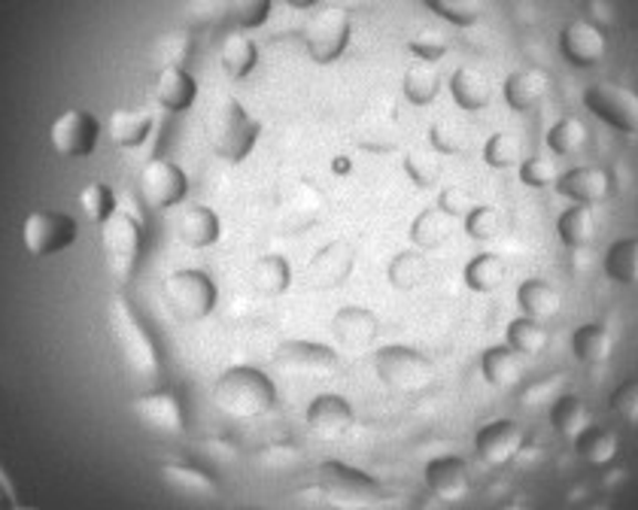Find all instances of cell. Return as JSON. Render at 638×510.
Listing matches in <instances>:
<instances>
[{
    "mask_svg": "<svg viewBox=\"0 0 638 510\" xmlns=\"http://www.w3.org/2000/svg\"><path fill=\"white\" fill-rule=\"evenodd\" d=\"M253 285L259 289L261 295L277 298L284 295L286 289L292 285V264L284 259V256H277V252H268V256H259V259L253 261Z\"/></svg>",
    "mask_w": 638,
    "mask_h": 510,
    "instance_id": "e575fe53",
    "label": "cell"
},
{
    "mask_svg": "<svg viewBox=\"0 0 638 510\" xmlns=\"http://www.w3.org/2000/svg\"><path fill=\"white\" fill-rule=\"evenodd\" d=\"M162 477H165L167 487L177 489L179 496H189V499H213L216 496V480L195 465H165Z\"/></svg>",
    "mask_w": 638,
    "mask_h": 510,
    "instance_id": "8d00e7d4",
    "label": "cell"
},
{
    "mask_svg": "<svg viewBox=\"0 0 638 510\" xmlns=\"http://www.w3.org/2000/svg\"><path fill=\"white\" fill-rule=\"evenodd\" d=\"M556 195H563L566 201L580 204V207H599L611 198L615 179L599 165H578L568 167L566 174H559L554 183Z\"/></svg>",
    "mask_w": 638,
    "mask_h": 510,
    "instance_id": "5bb4252c",
    "label": "cell"
},
{
    "mask_svg": "<svg viewBox=\"0 0 638 510\" xmlns=\"http://www.w3.org/2000/svg\"><path fill=\"white\" fill-rule=\"evenodd\" d=\"M596 510H605V508H596Z\"/></svg>",
    "mask_w": 638,
    "mask_h": 510,
    "instance_id": "6f0895ef",
    "label": "cell"
},
{
    "mask_svg": "<svg viewBox=\"0 0 638 510\" xmlns=\"http://www.w3.org/2000/svg\"><path fill=\"white\" fill-rule=\"evenodd\" d=\"M213 402L223 414L235 419H259L277 404V386L256 365H235L223 371L213 383Z\"/></svg>",
    "mask_w": 638,
    "mask_h": 510,
    "instance_id": "6da1fadb",
    "label": "cell"
},
{
    "mask_svg": "<svg viewBox=\"0 0 638 510\" xmlns=\"http://www.w3.org/2000/svg\"><path fill=\"white\" fill-rule=\"evenodd\" d=\"M526 444V431L517 419H490L474 431V452L486 465H508Z\"/></svg>",
    "mask_w": 638,
    "mask_h": 510,
    "instance_id": "9a60e30c",
    "label": "cell"
},
{
    "mask_svg": "<svg viewBox=\"0 0 638 510\" xmlns=\"http://www.w3.org/2000/svg\"><path fill=\"white\" fill-rule=\"evenodd\" d=\"M189 52H192L189 34H183V31L162 34L158 40H155V46H153L155 67H158V71H165V67H186Z\"/></svg>",
    "mask_w": 638,
    "mask_h": 510,
    "instance_id": "7bdbcfd3",
    "label": "cell"
},
{
    "mask_svg": "<svg viewBox=\"0 0 638 510\" xmlns=\"http://www.w3.org/2000/svg\"><path fill=\"white\" fill-rule=\"evenodd\" d=\"M596 235H599V222H596V214L593 207H580V204H572L566 207L559 219H556V238L568 250H587L596 243Z\"/></svg>",
    "mask_w": 638,
    "mask_h": 510,
    "instance_id": "d4e9b609",
    "label": "cell"
},
{
    "mask_svg": "<svg viewBox=\"0 0 638 510\" xmlns=\"http://www.w3.org/2000/svg\"><path fill=\"white\" fill-rule=\"evenodd\" d=\"M505 261L498 259L496 252H477L472 259L465 261V268H462V283L472 289L474 295H490V292H496L498 285L505 283Z\"/></svg>",
    "mask_w": 638,
    "mask_h": 510,
    "instance_id": "f546056e",
    "label": "cell"
},
{
    "mask_svg": "<svg viewBox=\"0 0 638 510\" xmlns=\"http://www.w3.org/2000/svg\"><path fill=\"white\" fill-rule=\"evenodd\" d=\"M517 304H521L523 316L547 322L559 313L563 298H559V292H556L554 285L547 283V280H542V277H526V280L517 285Z\"/></svg>",
    "mask_w": 638,
    "mask_h": 510,
    "instance_id": "83f0119b",
    "label": "cell"
},
{
    "mask_svg": "<svg viewBox=\"0 0 638 510\" xmlns=\"http://www.w3.org/2000/svg\"><path fill=\"white\" fill-rule=\"evenodd\" d=\"M603 271L611 283L638 285V235L617 238L615 243L605 250Z\"/></svg>",
    "mask_w": 638,
    "mask_h": 510,
    "instance_id": "1f68e13d",
    "label": "cell"
},
{
    "mask_svg": "<svg viewBox=\"0 0 638 510\" xmlns=\"http://www.w3.org/2000/svg\"><path fill=\"white\" fill-rule=\"evenodd\" d=\"M259 134V119H253V113L237 97H223L207 119V137H210L213 153L228 165H240L256 149Z\"/></svg>",
    "mask_w": 638,
    "mask_h": 510,
    "instance_id": "277c9868",
    "label": "cell"
},
{
    "mask_svg": "<svg viewBox=\"0 0 638 510\" xmlns=\"http://www.w3.org/2000/svg\"><path fill=\"white\" fill-rule=\"evenodd\" d=\"M572 356L584 365H605L615 350V334L603 322H584L572 332Z\"/></svg>",
    "mask_w": 638,
    "mask_h": 510,
    "instance_id": "484cf974",
    "label": "cell"
},
{
    "mask_svg": "<svg viewBox=\"0 0 638 510\" xmlns=\"http://www.w3.org/2000/svg\"><path fill=\"white\" fill-rule=\"evenodd\" d=\"M143 243V214L131 198L119 201V210L104 226H101V247H104L106 273L113 277V283H128L137 261H141Z\"/></svg>",
    "mask_w": 638,
    "mask_h": 510,
    "instance_id": "3957f363",
    "label": "cell"
},
{
    "mask_svg": "<svg viewBox=\"0 0 638 510\" xmlns=\"http://www.w3.org/2000/svg\"><path fill=\"white\" fill-rule=\"evenodd\" d=\"M101 119L89 110H64L59 119L52 122L49 128V143L52 149L61 155V158H89V155L97 149V140H101Z\"/></svg>",
    "mask_w": 638,
    "mask_h": 510,
    "instance_id": "7c38bea8",
    "label": "cell"
},
{
    "mask_svg": "<svg viewBox=\"0 0 638 510\" xmlns=\"http://www.w3.org/2000/svg\"><path fill=\"white\" fill-rule=\"evenodd\" d=\"M106 322H110V334H113L125 365L137 377H155L158 374V346H155L146 322L141 320V313L131 308V301L122 292L106 301Z\"/></svg>",
    "mask_w": 638,
    "mask_h": 510,
    "instance_id": "7a4b0ae2",
    "label": "cell"
},
{
    "mask_svg": "<svg viewBox=\"0 0 638 510\" xmlns=\"http://www.w3.org/2000/svg\"><path fill=\"white\" fill-rule=\"evenodd\" d=\"M374 374L392 389L420 392L432 383L435 368L414 346L387 344L374 353Z\"/></svg>",
    "mask_w": 638,
    "mask_h": 510,
    "instance_id": "9c48e42d",
    "label": "cell"
},
{
    "mask_svg": "<svg viewBox=\"0 0 638 510\" xmlns=\"http://www.w3.org/2000/svg\"><path fill=\"white\" fill-rule=\"evenodd\" d=\"M447 89L453 104L460 110H469V113L486 110L493 104V95H496L490 76L484 71H477V67H469V64H462V67L450 73Z\"/></svg>",
    "mask_w": 638,
    "mask_h": 510,
    "instance_id": "cb8c5ba5",
    "label": "cell"
},
{
    "mask_svg": "<svg viewBox=\"0 0 638 510\" xmlns=\"http://www.w3.org/2000/svg\"><path fill=\"white\" fill-rule=\"evenodd\" d=\"M219 64L231 80H247L259 67V43L247 31H231L219 43Z\"/></svg>",
    "mask_w": 638,
    "mask_h": 510,
    "instance_id": "4316f807",
    "label": "cell"
},
{
    "mask_svg": "<svg viewBox=\"0 0 638 510\" xmlns=\"http://www.w3.org/2000/svg\"><path fill=\"white\" fill-rule=\"evenodd\" d=\"M584 107L608 128L629 134V137L638 134V95L627 85L593 83L584 92Z\"/></svg>",
    "mask_w": 638,
    "mask_h": 510,
    "instance_id": "8fae6325",
    "label": "cell"
},
{
    "mask_svg": "<svg viewBox=\"0 0 638 510\" xmlns=\"http://www.w3.org/2000/svg\"><path fill=\"white\" fill-rule=\"evenodd\" d=\"M404 170L411 174L416 186H432L438 177H441V165H438L432 155H420L411 153L408 155V162H404Z\"/></svg>",
    "mask_w": 638,
    "mask_h": 510,
    "instance_id": "816d5d0a",
    "label": "cell"
},
{
    "mask_svg": "<svg viewBox=\"0 0 638 510\" xmlns=\"http://www.w3.org/2000/svg\"><path fill=\"white\" fill-rule=\"evenodd\" d=\"M611 410H615L620 419H627L636 426L638 423V381H627L624 386H617L611 392Z\"/></svg>",
    "mask_w": 638,
    "mask_h": 510,
    "instance_id": "f907efd6",
    "label": "cell"
},
{
    "mask_svg": "<svg viewBox=\"0 0 638 510\" xmlns=\"http://www.w3.org/2000/svg\"><path fill=\"white\" fill-rule=\"evenodd\" d=\"M481 158H484L486 167H496V170H508V167H521V162L526 158L523 155V140L511 131H496L484 140V149H481Z\"/></svg>",
    "mask_w": 638,
    "mask_h": 510,
    "instance_id": "ab89813d",
    "label": "cell"
},
{
    "mask_svg": "<svg viewBox=\"0 0 638 510\" xmlns=\"http://www.w3.org/2000/svg\"><path fill=\"white\" fill-rule=\"evenodd\" d=\"M134 414L141 423H146L155 431H165V435H179L186 428V410L174 392L155 389L146 395L134 398Z\"/></svg>",
    "mask_w": 638,
    "mask_h": 510,
    "instance_id": "ffe728a7",
    "label": "cell"
},
{
    "mask_svg": "<svg viewBox=\"0 0 638 510\" xmlns=\"http://www.w3.org/2000/svg\"><path fill=\"white\" fill-rule=\"evenodd\" d=\"M137 189L146 207L153 210H174L189 198V174L174 158H150L141 167Z\"/></svg>",
    "mask_w": 638,
    "mask_h": 510,
    "instance_id": "30bf717a",
    "label": "cell"
},
{
    "mask_svg": "<svg viewBox=\"0 0 638 510\" xmlns=\"http://www.w3.org/2000/svg\"><path fill=\"white\" fill-rule=\"evenodd\" d=\"M392 283L395 285H414V280L423 277V261L414 252H402L399 259L392 261Z\"/></svg>",
    "mask_w": 638,
    "mask_h": 510,
    "instance_id": "db71d44e",
    "label": "cell"
},
{
    "mask_svg": "<svg viewBox=\"0 0 638 510\" xmlns=\"http://www.w3.org/2000/svg\"><path fill=\"white\" fill-rule=\"evenodd\" d=\"M119 198L116 189L110 186V183H89L83 191H80V207H83V214L97 222V226H104L110 216L119 210Z\"/></svg>",
    "mask_w": 638,
    "mask_h": 510,
    "instance_id": "60d3db41",
    "label": "cell"
},
{
    "mask_svg": "<svg viewBox=\"0 0 638 510\" xmlns=\"http://www.w3.org/2000/svg\"><path fill=\"white\" fill-rule=\"evenodd\" d=\"M274 362L289 377H329L338 371V353L319 341H284Z\"/></svg>",
    "mask_w": 638,
    "mask_h": 510,
    "instance_id": "4fadbf2b",
    "label": "cell"
},
{
    "mask_svg": "<svg viewBox=\"0 0 638 510\" xmlns=\"http://www.w3.org/2000/svg\"><path fill=\"white\" fill-rule=\"evenodd\" d=\"M559 52L568 64L575 67H593L605 59L608 43L599 24L587 22V19H575L559 31Z\"/></svg>",
    "mask_w": 638,
    "mask_h": 510,
    "instance_id": "ac0fdd59",
    "label": "cell"
},
{
    "mask_svg": "<svg viewBox=\"0 0 638 510\" xmlns=\"http://www.w3.org/2000/svg\"><path fill=\"white\" fill-rule=\"evenodd\" d=\"M462 228L472 240H496L502 235V228H505V216L490 204H474L462 219Z\"/></svg>",
    "mask_w": 638,
    "mask_h": 510,
    "instance_id": "b9f144b4",
    "label": "cell"
},
{
    "mask_svg": "<svg viewBox=\"0 0 638 510\" xmlns=\"http://www.w3.org/2000/svg\"><path fill=\"white\" fill-rule=\"evenodd\" d=\"M505 104L517 113H535L550 95V73L542 67H517L502 83Z\"/></svg>",
    "mask_w": 638,
    "mask_h": 510,
    "instance_id": "d6986e66",
    "label": "cell"
},
{
    "mask_svg": "<svg viewBox=\"0 0 638 510\" xmlns=\"http://www.w3.org/2000/svg\"><path fill=\"white\" fill-rule=\"evenodd\" d=\"M425 3H429L441 19H447L450 24H460V28L474 24L481 19V12H484L481 0H425Z\"/></svg>",
    "mask_w": 638,
    "mask_h": 510,
    "instance_id": "7dc6e473",
    "label": "cell"
},
{
    "mask_svg": "<svg viewBox=\"0 0 638 510\" xmlns=\"http://www.w3.org/2000/svg\"><path fill=\"white\" fill-rule=\"evenodd\" d=\"M481 374L490 386H517L523 381V356L508 344L490 346L481 356Z\"/></svg>",
    "mask_w": 638,
    "mask_h": 510,
    "instance_id": "f1b7e54d",
    "label": "cell"
},
{
    "mask_svg": "<svg viewBox=\"0 0 638 510\" xmlns=\"http://www.w3.org/2000/svg\"><path fill=\"white\" fill-rule=\"evenodd\" d=\"M155 125L158 116L153 107H122L106 119V134L119 149H141L155 134Z\"/></svg>",
    "mask_w": 638,
    "mask_h": 510,
    "instance_id": "44dd1931",
    "label": "cell"
},
{
    "mask_svg": "<svg viewBox=\"0 0 638 510\" xmlns=\"http://www.w3.org/2000/svg\"><path fill=\"white\" fill-rule=\"evenodd\" d=\"M350 37H353V19L343 7H319L301 31L310 61L317 64H331L341 59L350 46Z\"/></svg>",
    "mask_w": 638,
    "mask_h": 510,
    "instance_id": "52a82bcc",
    "label": "cell"
},
{
    "mask_svg": "<svg viewBox=\"0 0 638 510\" xmlns=\"http://www.w3.org/2000/svg\"><path fill=\"white\" fill-rule=\"evenodd\" d=\"M517 174H521L523 186H529V189H547V186H554L556 179H559V167L550 155H526L517 167Z\"/></svg>",
    "mask_w": 638,
    "mask_h": 510,
    "instance_id": "ee69618b",
    "label": "cell"
},
{
    "mask_svg": "<svg viewBox=\"0 0 638 510\" xmlns=\"http://www.w3.org/2000/svg\"><path fill=\"white\" fill-rule=\"evenodd\" d=\"M317 492L326 504L338 510H366L383 499L374 477L341 459H326L317 468Z\"/></svg>",
    "mask_w": 638,
    "mask_h": 510,
    "instance_id": "5b68a950",
    "label": "cell"
},
{
    "mask_svg": "<svg viewBox=\"0 0 638 510\" xmlns=\"http://www.w3.org/2000/svg\"><path fill=\"white\" fill-rule=\"evenodd\" d=\"M286 3H289L292 10H313L319 0H286Z\"/></svg>",
    "mask_w": 638,
    "mask_h": 510,
    "instance_id": "9f6ffc18",
    "label": "cell"
},
{
    "mask_svg": "<svg viewBox=\"0 0 638 510\" xmlns=\"http://www.w3.org/2000/svg\"><path fill=\"white\" fill-rule=\"evenodd\" d=\"M274 0H228V12L240 31H256L271 19Z\"/></svg>",
    "mask_w": 638,
    "mask_h": 510,
    "instance_id": "bcb514c9",
    "label": "cell"
},
{
    "mask_svg": "<svg viewBox=\"0 0 638 510\" xmlns=\"http://www.w3.org/2000/svg\"><path fill=\"white\" fill-rule=\"evenodd\" d=\"M165 298L179 320L202 322L219 304V289L213 283L210 273L202 268H179V271L167 273Z\"/></svg>",
    "mask_w": 638,
    "mask_h": 510,
    "instance_id": "8992f818",
    "label": "cell"
},
{
    "mask_svg": "<svg viewBox=\"0 0 638 510\" xmlns=\"http://www.w3.org/2000/svg\"><path fill=\"white\" fill-rule=\"evenodd\" d=\"M505 344L521 353V356H538L550 344V334L544 329V322L529 320V316H517L508 322V332H505Z\"/></svg>",
    "mask_w": 638,
    "mask_h": 510,
    "instance_id": "f35d334b",
    "label": "cell"
},
{
    "mask_svg": "<svg viewBox=\"0 0 638 510\" xmlns=\"http://www.w3.org/2000/svg\"><path fill=\"white\" fill-rule=\"evenodd\" d=\"M80 240V226L71 214L61 210H31L22 222L24 250L37 259H52L68 252Z\"/></svg>",
    "mask_w": 638,
    "mask_h": 510,
    "instance_id": "ba28073f",
    "label": "cell"
},
{
    "mask_svg": "<svg viewBox=\"0 0 638 510\" xmlns=\"http://www.w3.org/2000/svg\"><path fill=\"white\" fill-rule=\"evenodd\" d=\"M575 450H578V456L584 462L603 468V465L615 462L617 450H620V440H617V435L611 428L587 426L578 438H575Z\"/></svg>",
    "mask_w": 638,
    "mask_h": 510,
    "instance_id": "d590c367",
    "label": "cell"
},
{
    "mask_svg": "<svg viewBox=\"0 0 638 510\" xmlns=\"http://www.w3.org/2000/svg\"><path fill=\"white\" fill-rule=\"evenodd\" d=\"M550 426H554L556 435H563V438L575 440L584 431V428L590 426V407L584 398L578 395H572V392H563L554 404H550Z\"/></svg>",
    "mask_w": 638,
    "mask_h": 510,
    "instance_id": "836d02e7",
    "label": "cell"
},
{
    "mask_svg": "<svg viewBox=\"0 0 638 510\" xmlns=\"http://www.w3.org/2000/svg\"><path fill=\"white\" fill-rule=\"evenodd\" d=\"M432 140H435L444 153H456V149H460V146H456V137H453V131L450 128H435V137H432Z\"/></svg>",
    "mask_w": 638,
    "mask_h": 510,
    "instance_id": "11a10c76",
    "label": "cell"
},
{
    "mask_svg": "<svg viewBox=\"0 0 638 510\" xmlns=\"http://www.w3.org/2000/svg\"><path fill=\"white\" fill-rule=\"evenodd\" d=\"M331 329L338 334V341L350 350H362L374 337H378V320L374 313H368L362 308H343L335 320H331Z\"/></svg>",
    "mask_w": 638,
    "mask_h": 510,
    "instance_id": "4dcf8cb0",
    "label": "cell"
},
{
    "mask_svg": "<svg viewBox=\"0 0 638 510\" xmlns=\"http://www.w3.org/2000/svg\"><path fill=\"white\" fill-rule=\"evenodd\" d=\"M587 140H590V134H587V125L578 116H563L547 128V149H550V155H559V158L580 155L587 149Z\"/></svg>",
    "mask_w": 638,
    "mask_h": 510,
    "instance_id": "74e56055",
    "label": "cell"
},
{
    "mask_svg": "<svg viewBox=\"0 0 638 510\" xmlns=\"http://www.w3.org/2000/svg\"><path fill=\"white\" fill-rule=\"evenodd\" d=\"M472 207H474L472 195L462 189V186H447L444 195H441V201H438V210L447 214L450 219H465V214H469Z\"/></svg>",
    "mask_w": 638,
    "mask_h": 510,
    "instance_id": "f5cc1de1",
    "label": "cell"
},
{
    "mask_svg": "<svg viewBox=\"0 0 638 510\" xmlns=\"http://www.w3.org/2000/svg\"><path fill=\"white\" fill-rule=\"evenodd\" d=\"M414 240L423 247V250H435L441 247L450 235V216L441 214V210H425L420 219L414 222Z\"/></svg>",
    "mask_w": 638,
    "mask_h": 510,
    "instance_id": "f6af8a7d",
    "label": "cell"
},
{
    "mask_svg": "<svg viewBox=\"0 0 638 510\" xmlns=\"http://www.w3.org/2000/svg\"><path fill=\"white\" fill-rule=\"evenodd\" d=\"M305 423L308 428L322 440H338L343 435H350L356 426L353 404L347 402L338 392H322L305 410Z\"/></svg>",
    "mask_w": 638,
    "mask_h": 510,
    "instance_id": "e0dca14e",
    "label": "cell"
},
{
    "mask_svg": "<svg viewBox=\"0 0 638 510\" xmlns=\"http://www.w3.org/2000/svg\"><path fill=\"white\" fill-rule=\"evenodd\" d=\"M408 49H411V55H414L416 61H441L444 55H447V37L441 34V31H435V28H423V31H416L411 40H408Z\"/></svg>",
    "mask_w": 638,
    "mask_h": 510,
    "instance_id": "c3c4849f",
    "label": "cell"
},
{
    "mask_svg": "<svg viewBox=\"0 0 638 510\" xmlns=\"http://www.w3.org/2000/svg\"><path fill=\"white\" fill-rule=\"evenodd\" d=\"M423 480L432 496L450 501V504L462 501L472 492V468L462 456H453V452L432 456L423 468Z\"/></svg>",
    "mask_w": 638,
    "mask_h": 510,
    "instance_id": "2e32d148",
    "label": "cell"
},
{
    "mask_svg": "<svg viewBox=\"0 0 638 510\" xmlns=\"http://www.w3.org/2000/svg\"><path fill=\"white\" fill-rule=\"evenodd\" d=\"M177 238L189 250H210L223 238V219L204 204H189L177 219Z\"/></svg>",
    "mask_w": 638,
    "mask_h": 510,
    "instance_id": "603a6c76",
    "label": "cell"
},
{
    "mask_svg": "<svg viewBox=\"0 0 638 510\" xmlns=\"http://www.w3.org/2000/svg\"><path fill=\"white\" fill-rule=\"evenodd\" d=\"M198 101V80L186 67H165L155 73L153 104L165 113H186Z\"/></svg>",
    "mask_w": 638,
    "mask_h": 510,
    "instance_id": "7402d4cb",
    "label": "cell"
},
{
    "mask_svg": "<svg viewBox=\"0 0 638 510\" xmlns=\"http://www.w3.org/2000/svg\"><path fill=\"white\" fill-rule=\"evenodd\" d=\"M559 395H563V377L550 374V377H544V381L529 383V386L523 389V402H526V407H542V404H554Z\"/></svg>",
    "mask_w": 638,
    "mask_h": 510,
    "instance_id": "681fc988",
    "label": "cell"
},
{
    "mask_svg": "<svg viewBox=\"0 0 638 510\" xmlns=\"http://www.w3.org/2000/svg\"><path fill=\"white\" fill-rule=\"evenodd\" d=\"M402 92L414 107H429L441 95V73L432 61H411L402 76Z\"/></svg>",
    "mask_w": 638,
    "mask_h": 510,
    "instance_id": "d6a6232c",
    "label": "cell"
}]
</instances>
